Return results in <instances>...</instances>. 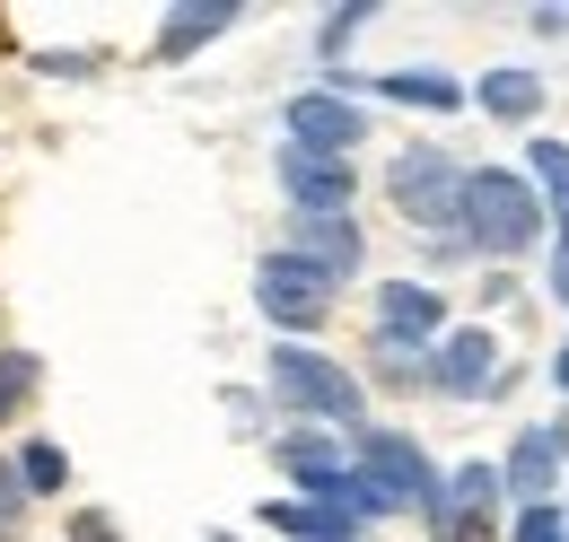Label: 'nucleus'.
Wrapping results in <instances>:
<instances>
[{
  "label": "nucleus",
  "mask_w": 569,
  "mask_h": 542,
  "mask_svg": "<svg viewBox=\"0 0 569 542\" xmlns=\"http://www.w3.org/2000/svg\"><path fill=\"white\" fill-rule=\"evenodd\" d=\"M456 237L473 245V254H526L535 237H543V202H535V184L526 175H508V167H465V202H456Z\"/></svg>",
  "instance_id": "f257e3e1"
},
{
  "label": "nucleus",
  "mask_w": 569,
  "mask_h": 542,
  "mask_svg": "<svg viewBox=\"0 0 569 542\" xmlns=\"http://www.w3.org/2000/svg\"><path fill=\"white\" fill-rule=\"evenodd\" d=\"M386 193H395V210H403L412 228H429L438 245H465V237H456L465 167H456L447 149H403V158H395V175H386Z\"/></svg>",
  "instance_id": "f03ea898"
},
{
  "label": "nucleus",
  "mask_w": 569,
  "mask_h": 542,
  "mask_svg": "<svg viewBox=\"0 0 569 542\" xmlns=\"http://www.w3.org/2000/svg\"><path fill=\"white\" fill-rule=\"evenodd\" d=\"M272 394H281L289 411H316V420H359V411H368L359 377L333 368L325 350H307V341H281V350H272Z\"/></svg>",
  "instance_id": "7ed1b4c3"
},
{
  "label": "nucleus",
  "mask_w": 569,
  "mask_h": 542,
  "mask_svg": "<svg viewBox=\"0 0 569 542\" xmlns=\"http://www.w3.org/2000/svg\"><path fill=\"white\" fill-rule=\"evenodd\" d=\"M359 481L386 499V508H438V473H429V455L403 438V429H368L359 438Z\"/></svg>",
  "instance_id": "20e7f679"
},
{
  "label": "nucleus",
  "mask_w": 569,
  "mask_h": 542,
  "mask_svg": "<svg viewBox=\"0 0 569 542\" xmlns=\"http://www.w3.org/2000/svg\"><path fill=\"white\" fill-rule=\"evenodd\" d=\"M254 307H263L281 333H307V324H325V307H333V280H316L298 254H263V271H254Z\"/></svg>",
  "instance_id": "39448f33"
},
{
  "label": "nucleus",
  "mask_w": 569,
  "mask_h": 542,
  "mask_svg": "<svg viewBox=\"0 0 569 542\" xmlns=\"http://www.w3.org/2000/svg\"><path fill=\"white\" fill-rule=\"evenodd\" d=\"M368 140V106L351 97H325V88H307V97H289V149H307V158H342Z\"/></svg>",
  "instance_id": "423d86ee"
},
{
  "label": "nucleus",
  "mask_w": 569,
  "mask_h": 542,
  "mask_svg": "<svg viewBox=\"0 0 569 542\" xmlns=\"http://www.w3.org/2000/svg\"><path fill=\"white\" fill-rule=\"evenodd\" d=\"M491 508H499V473H491V464H456V473L438 481L429 534H438V542H482V534H491Z\"/></svg>",
  "instance_id": "0eeeda50"
},
{
  "label": "nucleus",
  "mask_w": 569,
  "mask_h": 542,
  "mask_svg": "<svg viewBox=\"0 0 569 542\" xmlns=\"http://www.w3.org/2000/svg\"><path fill=\"white\" fill-rule=\"evenodd\" d=\"M281 184L298 219H351V158H307V149H281Z\"/></svg>",
  "instance_id": "6e6552de"
},
{
  "label": "nucleus",
  "mask_w": 569,
  "mask_h": 542,
  "mask_svg": "<svg viewBox=\"0 0 569 542\" xmlns=\"http://www.w3.org/2000/svg\"><path fill=\"white\" fill-rule=\"evenodd\" d=\"M438 324H447L438 289H421V280H386L377 289V350H421Z\"/></svg>",
  "instance_id": "1a4fd4ad"
},
{
  "label": "nucleus",
  "mask_w": 569,
  "mask_h": 542,
  "mask_svg": "<svg viewBox=\"0 0 569 542\" xmlns=\"http://www.w3.org/2000/svg\"><path fill=\"white\" fill-rule=\"evenodd\" d=\"M491 368H499L491 333H482V324H465V333L438 341V359H429V385H438V394H456V403H473V394H491V385H499Z\"/></svg>",
  "instance_id": "9d476101"
},
{
  "label": "nucleus",
  "mask_w": 569,
  "mask_h": 542,
  "mask_svg": "<svg viewBox=\"0 0 569 542\" xmlns=\"http://www.w3.org/2000/svg\"><path fill=\"white\" fill-rule=\"evenodd\" d=\"M561 455H569V420H552V429H526V438L508 446V473H499V490H517L526 508H535V499H552Z\"/></svg>",
  "instance_id": "9b49d317"
},
{
  "label": "nucleus",
  "mask_w": 569,
  "mask_h": 542,
  "mask_svg": "<svg viewBox=\"0 0 569 542\" xmlns=\"http://www.w3.org/2000/svg\"><path fill=\"white\" fill-rule=\"evenodd\" d=\"M289 254L316 271V280H333V289H342V280L359 271V254H368V245H359V228H351V219H298Z\"/></svg>",
  "instance_id": "f8f14e48"
},
{
  "label": "nucleus",
  "mask_w": 569,
  "mask_h": 542,
  "mask_svg": "<svg viewBox=\"0 0 569 542\" xmlns=\"http://www.w3.org/2000/svg\"><path fill=\"white\" fill-rule=\"evenodd\" d=\"M272 455L289 464V481H298L307 499H316V490H333V481L351 473V464H342V446H333V438H316V429H289V438H272Z\"/></svg>",
  "instance_id": "ddd939ff"
},
{
  "label": "nucleus",
  "mask_w": 569,
  "mask_h": 542,
  "mask_svg": "<svg viewBox=\"0 0 569 542\" xmlns=\"http://www.w3.org/2000/svg\"><path fill=\"white\" fill-rule=\"evenodd\" d=\"M228 18H237V0H184V9H167V27H158V62H184L193 44H211Z\"/></svg>",
  "instance_id": "4468645a"
},
{
  "label": "nucleus",
  "mask_w": 569,
  "mask_h": 542,
  "mask_svg": "<svg viewBox=\"0 0 569 542\" xmlns=\"http://www.w3.org/2000/svg\"><path fill=\"white\" fill-rule=\"evenodd\" d=\"M368 88H386V106H421V114H456V106H465V88H456L447 70H386V79H368Z\"/></svg>",
  "instance_id": "2eb2a0df"
},
{
  "label": "nucleus",
  "mask_w": 569,
  "mask_h": 542,
  "mask_svg": "<svg viewBox=\"0 0 569 542\" xmlns=\"http://www.w3.org/2000/svg\"><path fill=\"white\" fill-rule=\"evenodd\" d=\"M526 167H535V175H526L535 202H552V228H561V219H569V140H535Z\"/></svg>",
  "instance_id": "dca6fc26"
},
{
  "label": "nucleus",
  "mask_w": 569,
  "mask_h": 542,
  "mask_svg": "<svg viewBox=\"0 0 569 542\" xmlns=\"http://www.w3.org/2000/svg\"><path fill=\"white\" fill-rule=\"evenodd\" d=\"M535 106H543V79L535 70H491L482 79V114H499V123H526Z\"/></svg>",
  "instance_id": "f3484780"
},
{
  "label": "nucleus",
  "mask_w": 569,
  "mask_h": 542,
  "mask_svg": "<svg viewBox=\"0 0 569 542\" xmlns=\"http://www.w3.org/2000/svg\"><path fill=\"white\" fill-rule=\"evenodd\" d=\"M263 516H272L281 534H298V542H351V525H342V516H325L316 499H272Z\"/></svg>",
  "instance_id": "a211bd4d"
},
{
  "label": "nucleus",
  "mask_w": 569,
  "mask_h": 542,
  "mask_svg": "<svg viewBox=\"0 0 569 542\" xmlns=\"http://www.w3.org/2000/svg\"><path fill=\"white\" fill-rule=\"evenodd\" d=\"M18 481H27V490H62V481H71V455H62L53 438H27V446H18Z\"/></svg>",
  "instance_id": "6ab92c4d"
},
{
  "label": "nucleus",
  "mask_w": 569,
  "mask_h": 542,
  "mask_svg": "<svg viewBox=\"0 0 569 542\" xmlns=\"http://www.w3.org/2000/svg\"><path fill=\"white\" fill-rule=\"evenodd\" d=\"M27 385H36V359L27 350H0V420L27 403Z\"/></svg>",
  "instance_id": "aec40b11"
},
{
  "label": "nucleus",
  "mask_w": 569,
  "mask_h": 542,
  "mask_svg": "<svg viewBox=\"0 0 569 542\" xmlns=\"http://www.w3.org/2000/svg\"><path fill=\"white\" fill-rule=\"evenodd\" d=\"M517 542H569L561 508H552V499H535V508H517Z\"/></svg>",
  "instance_id": "412c9836"
},
{
  "label": "nucleus",
  "mask_w": 569,
  "mask_h": 542,
  "mask_svg": "<svg viewBox=\"0 0 569 542\" xmlns=\"http://www.w3.org/2000/svg\"><path fill=\"white\" fill-rule=\"evenodd\" d=\"M18 516H27V481H18V464H0V542L18 534Z\"/></svg>",
  "instance_id": "4be33fe9"
},
{
  "label": "nucleus",
  "mask_w": 569,
  "mask_h": 542,
  "mask_svg": "<svg viewBox=\"0 0 569 542\" xmlns=\"http://www.w3.org/2000/svg\"><path fill=\"white\" fill-rule=\"evenodd\" d=\"M552 298H561V307H569V219H561V228H552Z\"/></svg>",
  "instance_id": "5701e85b"
},
{
  "label": "nucleus",
  "mask_w": 569,
  "mask_h": 542,
  "mask_svg": "<svg viewBox=\"0 0 569 542\" xmlns=\"http://www.w3.org/2000/svg\"><path fill=\"white\" fill-rule=\"evenodd\" d=\"M552 377H561V394H569V341H561V359H552Z\"/></svg>",
  "instance_id": "b1692460"
},
{
  "label": "nucleus",
  "mask_w": 569,
  "mask_h": 542,
  "mask_svg": "<svg viewBox=\"0 0 569 542\" xmlns=\"http://www.w3.org/2000/svg\"><path fill=\"white\" fill-rule=\"evenodd\" d=\"M211 542H228V534H211Z\"/></svg>",
  "instance_id": "393cba45"
},
{
  "label": "nucleus",
  "mask_w": 569,
  "mask_h": 542,
  "mask_svg": "<svg viewBox=\"0 0 569 542\" xmlns=\"http://www.w3.org/2000/svg\"><path fill=\"white\" fill-rule=\"evenodd\" d=\"M561 525H569V516H561Z\"/></svg>",
  "instance_id": "a878e982"
}]
</instances>
